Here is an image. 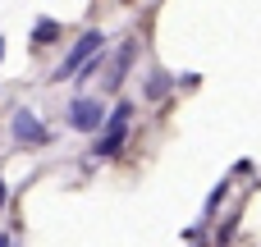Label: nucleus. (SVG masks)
<instances>
[{
  "label": "nucleus",
  "instance_id": "obj_2",
  "mask_svg": "<svg viewBox=\"0 0 261 247\" xmlns=\"http://www.w3.org/2000/svg\"><path fill=\"white\" fill-rule=\"evenodd\" d=\"M96 50H106V32H101V28H87V32L69 46V55H64V60H60V69L50 73V83H69V78H73V73L96 55Z\"/></svg>",
  "mask_w": 261,
  "mask_h": 247
},
{
  "label": "nucleus",
  "instance_id": "obj_9",
  "mask_svg": "<svg viewBox=\"0 0 261 247\" xmlns=\"http://www.w3.org/2000/svg\"><path fill=\"white\" fill-rule=\"evenodd\" d=\"M225 197H229V183H220V188H216V193H211V197H206V215H211V211H216V206H220V202H225Z\"/></svg>",
  "mask_w": 261,
  "mask_h": 247
},
{
  "label": "nucleus",
  "instance_id": "obj_11",
  "mask_svg": "<svg viewBox=\"0 0 261 247\" xmlns=\"http://www.w3.org/2000/svg\"><path fill=\"white\" fill-rule=\"evenodd\" d=\"M0 247H14V243H9V234H0Z\"/></svg>",
  "mask_w": 261,
  "mask_h": 247
},
{
  "label": "nucleus",
  "instance_id": "obj_3",
  "mask_svg": "<svg viewBox=\"0 0 261 247\" xmlns=\"http://www.w3.org/2000/svg\"><path fill=\"white\" fill-rule=\"evenodd\" d=\"M64 119H69V128H78V133H101V128H106V101H96V96H73V101L64 105Z\"/></svg>",
  "mask_w": 261,
  "mask_h": 247
},
{
  "label": "nucleus",
  "instance_id": "obj_12",
  "mask_svg": "<svg viewBox=\"0 0 261 247\" xmlns=\"http://www.w3.org/2000/svg\"><path fill=\"white\" fill-rule=\"evenodd\" d=\"M0 60H5V37H0Z\"/></svg>",
  "mask_w": 261,
  "mask_h": 247
},
{
  "label": "nucleus",
  "instance_id": "obj_8",
  "mask_svg": "<svg viewBox=\"0 0 261 247\" xmlns=\"http://www.w3.org/2000/svg\"><path fill=\"white\" fill-rule=\"evenodd\" d=\"M101 64H106V60H101V50H96V55H92V60H87V64H83V69L73 73V83H87L92 73H101Z\"/></svg>",
  "mask_w": 261,
  "mask_h": 247
},
{
  "label": "nucleus",
  "instance_id": "obj_4",
  "mask_svg": "<svg viewBox=\"0 0 261 247\" xmlns=\"http://www.w3.org/2000/svg\"><path fill=\"white\" fill-rule=\"evenodd\" d=\"M9 138H14L18 147H50V128H46L28 105L14 110V119H9Z\"/></svg>",
  "mask_w": 261,
  "mask_h": 247
},
{
  "label": "nucleus",
  "instance_id": "obj_6",
  "mask_svg": "<svg viewBox=\"0 0 261 247\" xmlns=\"http://www.w3.org/2000/svg\"><path fill=\"white\" fill-rule=\"evenodd\" d=\"M170 87H174V78H170L165 69H151V73L142 78V101H165Z\"/></svg>",
  "mask_w": 261,
  "mask_h": 247
},
{
  "label": "nucleus",
  "instance_id": "obj_10",
  "mask_svg": "<svg viewBox=\"0 0 261 247\" xmlns=\"http://www.w3.org/2000/svg\"><path fill=\"white\" fill-rule=\"evenodd\" d=\"M5 202H9V188H5V183H0V206H5Z\"/></svg>",
  "mask_w": 261,
  "mask_h": 247
},
{
  "label": "nucleus",
  "instance_id": "obj_1",
  "mask_svg": "<svg viewBox=\"0 0 261 247\" xmlns=\"http://www.w3.org/2000/svg\"><path fill=\"white\" fill-rule=\"evenodd\" d=\"M128 119H133V105L128 101H115V110L106 115V128H101V138H96V160H110V156H119L124 151V142H128Z\"/></svg>",
  "mask_w": 261,
  "mask_h": 247
},
{
  "label": "nucleus",
  "instance_id": "obj_7",
  "mask_svg": "<svg viewBox=\"0 0 261 247\" xmlns=\"http://www.w3.org/2000/svg\"><path fill=\"white\" fill-rule=\"evenodd\" d=\"M60 41V23L55 18H37L32 23V50H46V46H55Z\"/></svg>",
  "mask_w": 261,
  "mask_h": 247
},
{
  "label": "nucleus",
  "instance_id": "obj_5",
  "mask_svg": "<svg viewBox=\"0 0 261 247\" xmlns=\"http://www.w3.org/2000/svg\"><path fill=\"white\" fill-rule=\"evenodd\" d=\"M133 60H138V37H124V41H119V50L110 55V73H106V92H119V87H124V78H128Z\"/></svg>",
  "mask_w": 261,
  "mask_h": 247
}]
</instances>
